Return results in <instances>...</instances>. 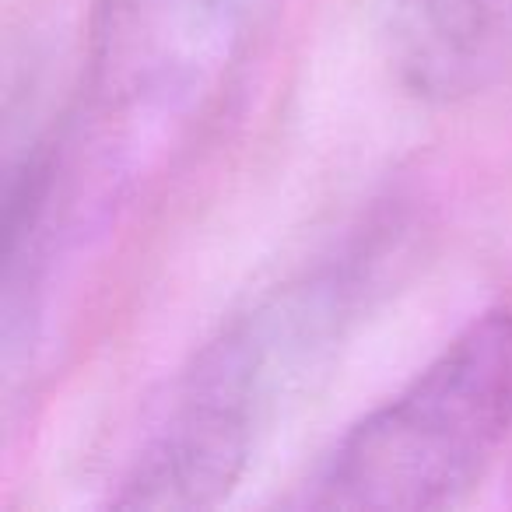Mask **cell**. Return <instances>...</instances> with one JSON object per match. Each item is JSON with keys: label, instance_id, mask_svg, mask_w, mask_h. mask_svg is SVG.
Listing matches in <instances>:
<instances>
[{"label": "cell", "instance_id": "cell-1", "mask_svg": "<svg viewBox=\"0 0 512 512\" xmlns=\"http://www.w3.org/2000/svg\"><path fill=\"white\" fill-rule=\"evenodd\" d=\"M355 260L285 281L200 348L130 460L116 509L193 512L232 495L260 439L341 348L365 285Z\"/></svg>", "mask_w": 512, "mask_h": 512}, {"label": "cell", "instance_id": "cell-2", "mask_svg": "<svg viewBox=\"0 0 512 512\" xmlns=\"http://www.w3.org/2000/svg\"><path fill=\"white\" fill-rule=\"evenodd\" d=\"M512 432V309L470 320L323 456L302 509L428 512L460 502Z\"/></svg>", "mask_w": 512, "mask_h": 512}, {"label": "cell", "instance_id": "cell-3", "mask_svg": "<svg viewBox=\"0 0 512 512\" xmlns=\"http://www.w3.org/2000/svg\"><path fill=\"white\" fill-rule=\"evenodd\" d=\"M274 0H95L85 144L123 193L218 106L267 29Z\"/></svg>", "mask_w": 512, "mask_h": 512}, {"label": "cell", "instance_id": "cell-4", "mask_svg": "<svg viewBox=\"0 0 512 512\" xmlns=\"http://www.w3.org/2000/svg\"><path fill=\"white\" fill-rule=\"evenodd\" d=\"M386 46L400 85L456 102L512 64V0H386Z\"/></svg>", "mask_w": 512, "mask_h": 512}]
</instances>
